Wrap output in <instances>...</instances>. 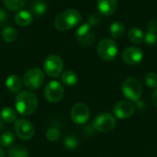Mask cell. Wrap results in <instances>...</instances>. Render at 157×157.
I'll return each instance as SVG.
<instances>
[{
  "label": "cell",
  "instance_id": "6da1fadb",
  "mask_svg": "<svg viewBox=\"0 0 157 157\" xmlns=\"http://www.w3.org/2000/svg\"><path fill=\"white\" fill-rule=\"evenodd\" d=\"M15 107L17 111L23 116L33 114L38 107V98L34 93L23 90L17 93L15 99Z\"/></svg>",
  "mask_w": 157,
  "mask_h": 157
},
{
  "label": "cell",
  "instance_id": "7a4b0ae2",
  "mask_svg": "<svg viewBox=\"0 0 157 157\" xmlns=\"http://www.w3.org/2000/svg\"><path fill=\"white\" fill-rule=\"evenodd\" d=\"M81 20V14L75 8H69L56 16L54 25L58 30L66 31L76 27Z\"/></svg>",
  "mask_w": 157,
  "mask_h": 157
},
{
  "label": "cell",
  "instance_id": "3957f363",
  "mask_svg": "<svg viewBox=\"0 0 157 157\" xmlns=\"http://www.w3.org/2000/svg\"><path fill=\"white\" fill-rule=\"evenodd\" d=\"M121 91L126 98L138 101L143 95V86L137 78L128 77L121 85Z\"/></svg>",
  "mask_w": 157,
  "mask_h": 157
},
{
  "label": "cell",
  "instance_id": "277c9868",
  "mask_svg": "<svg viewBox=\"0 0 157 157\" xmlns=\"http://www.w3.org/2000/svg\"><path fill=\"white\" fill-rule=\"evenodd\" d=\"M116 124V119L113 114L109 112H101L94 118L92 127L95 131L105 133L113 131Z\"/></svg>",
  "mask_w": 157,
  "mask_h": 157
},
{
  "label": "cell",
  "instance_id": "5b68a950",
  "mask_svg": "<svg viewBox=\"0 0 157 157\" xmlns=\"http://www.w3.org/2000/svg\"><path fill=\"white\" fill-rule=\"evenodd\" d=\"M98 54L103 61L110 62L114 60L118 54L117 43L109 38L101 40L98 45Z\"/></svg>",
  "mask_w": 157,
  "mask_h": 157
},
{
  "label": "cell",
  "instance_id": "8992f818",
  "mask_svg": "<svg viewBox=\"0 0 157 157\" xmlns=\"http://www.w3.org/2000/svg\"><path fill=\"white\" fill-rule=\"evenodd\" d=\"M44 80V74L40 68H31L23 75V84L30 90H35L41 87Z\"/></svg>",
  "mask_w": 157,
  "mask_h": 157
},
{
  "label": "cell",
  "instance_id": "52a82bcc",
  "mask_svg": "<svg viewBox=\"0 0 157 157\" xmlns=\"http://www.w3.org/2000/svg\"><path fill=\"white\" fill-rule=\"evenodd\" d=\"M43 68L47 75L52 78H56L63 72V60L58 55H54V54L49 55L43 63Z\"/></svg>",
  "mask_w": 157,
  "mask_h": 157
},
{
  "label": "cell",
  "instance_id": "ba28073f",
  "mask_svg": "<svg viewBox=\"0 0 157 157\" xmlns=\"http://www.w3.org/2000/svg\"><path fill=\"white\" fill-rule=\"evenodd\" d=\"M64 95L63 86L58 81H51L47 84L44 89L45 98L51 103L59 102Z\"/></svg>",
  "mask_w": 157,
  "mask_h": 157
},
{
  "label": "cell",
  "instance_id": "9c48e42d",
  "mask_svg": "<svg viewBox=\"0 0 157 157\" xmlns=\"http://www.w3.org/2000/svg\"><path fill=\"white\" fill-rule=\"evenodd\" d=\"M15 132L19 139L28 141L34 136L35 128L29 121L26 119H19L15 122Z\"/></svg>",
  "mask_w": 157,
  "mask_h": 157
},
{
  "label": "cell",
  "instance_id": "30bf717a",
  "mask_svg": "<svg viewBox=\"0 0 157 157\" xmlns=\"http://www.w3.org/2000/svg\"><path fill=\"white\" fill-rule=\"evenodd\" d=\"M71 119L72 121L79 125L85 124L89 121L90 109L85 103H76L71 109Z\"/></svg>",
  "mask_w": 157,
  "mask_h": 157
},
{
  "label": "cell",
  "instance_id": "8fae6325",
  "mask_svg": "<svg viewBox=\"0 0 157 157\" xmlns=\"http://www.w3.org/2000/svg\"><path fill=\"white\" fill-rule=\"evenodd\" d=\"M77 41L83 46H90L95 41V33L90 24L81 25L75 32Z\"/></svg>",
  "mask_w": 157,
  "mask_h": 157
},
{
  "label": "cell",
  "instance_id": "7c38bea8",
  "mask_svg": "<svg viewBox=\"0 0 157 157\" xmlns=\"http://www.w3.org/2000/svg\"><path fill=\"white\" fill-rule=\"evenodd\" d=\"M123 62L128 65H137L144 59V52L139 47L126 48L121 54Z\"/></svg>",
  "mask_w": 157,
  "mask_h": 157
},
{
  "label": "cell",
  "instance_id": "4fadbf2b",
  "mask_svg": "<svg viewBox=\"0 0 157 157\" xmlns=\"http://www.w3.org/2000/svg\"><path fill=\"white\" fill-rule=\"evenodd\" d=\"M134 111H135L134 105L128 100L120 101L113 108L114 116L121 120H125L130 118L134 113Z\"/></svg>",
  "mask_w": 157,
  "mask_h": 157
},
{
  "label": "cell",
  "instance_id": "5bb4252c",
  "mask_svg": "<svg viewBox=\"0 0 157 157\" xmlns=\"http://www.w3.org/2000/svg\"><path fill=\"white\" fill-rule=\"evenodd\" d=\"M98 10L103 16L112 15L118 6V0H98Z\"/></svg>",
  "mask_w": 157,
  "mask_h": 157
},
{
  "label": "cell",
  "instance_id": "9a60e30c",
  "mask_svg": "<svg viewBox=\"0 0 157 157\" xmlns=\"http://www.w3.org/2000/svg\"><path fill=\"white\" fill-rule=\"evenodd\" d=\"M14 19L19 27H28L32 23L33 17L32 14L27 10H19L16 13Z\"/></svg>",
  "mask_w": 157,
  "mask_h": 157
},
{
  "label": "cell",
  "instance_id": "2e32d148",
  "mask_svg": "<svg viewBox=\"0 0 157 157\" xmlns=\"http://www.w3.org/2000/svg\"><path fill=\"white\" fill-rule=\"evenodd\" d=\"M6 86L10 92L17 93V92H20V90H21L22 81L17 75H11L6 79Z\"/></svg>",
  "mask_w": 157,
  "mask_h": 157
},
{
  "label": "cell",
  "instance_id": "e0dca14e",
  "mask_svg": "<svg viewBox=\"0 0 157 157\" xmlns=\"http://www.w3.org/2000/svg\"><path fill=\"white\" fill-rule=\"evenodd\" d=\"M128 38L132 43L141 44L144 40V34L140 28L132 27L128 32Z\"/></svg>",
  "mask_w": 157,
  "mask_h": 157
},
{
  "label": "cell",
  "instance_id": "ac0fdd59",
  "mask_svg": "<svg viewBox=\"0 0 157 157\" xmlns=\"http://www.w3.org/2000/svg\"><path fill=\"white\" fill-rule=\"evenodd\" d=\"M62 82L63 85L67 86H74L78 82V76L77 75L72 71V70H66L62 74Z\"/></svg>",
  "mask_w": 157,
  "mask_h": 157
},
{
  "label": "cell",
  "instance_id": "d6986e66",
  "mask_svg": "<svg viewBox=\"0 0 157 157\" xmlns=\"http://www.w3.org/2000/svg\"><path fill=\"white\" fill-rule=\"evenodd\" d=\"M110 36L114 39L121 38L125 33V25L121 21H115L109 27Z\"/></svg>",
  "mask_w": 157,
  "mask_h": 157
},
{
  "label": "cell",
  "instance_id": "ffe728a7",
  "mask_svg": "<svg viewBox=\"0 0 157 157\" xmlns=\"http://www.w3.org/2000/svg\"><path fill=\"white\" fill-rule=\"evenodd\" d=\"M30 10L36 16H43L47 11V5L42 0H33L30 3Z\"/></svg>",
  "mask_w": 157,
  "mask_h": 157
},
{
  "label": "cell",
  "instance_id": "44dd1931",
  "mask_svg": "<svg viewBox=\"0 0 157 157\" xmlns=\"http://www.w3.org/2000/svg\"><path fill=\"white\" fill-rule=\"evenodd\" d=\"M0 118L4 122L13 123L17 121V113L12 108L6 107L0 112Z\"/></svg>",
  "mask_w": 157,
  "mask_h": 157
},
{
  "label": "cell",
  "instance_id": "7402d4cb",
  "mask_svg": "<svg viewBox=\"0 0 157 157\" xmlns=\"http://www.w3.org/2000/svg\"><path fill=\"white\" fill-rule=\"evenodd\" d=\"M8 157H28L29 151L26 147L20 144H15L10 147L7 153Z\"/></svg>",
  "mask_w": 157,
  "mask_h": 157
},
{
  "label": "cell",
  "instance_id": "603a6c76",
  "mask_svg": "<svg viewBox=\"0 0 157 157\" xmlns=\"http://www.w3.org/2000/svg\"><path fill=\"white\" fill-rule=\"evenodd\" d=\"M2 38L6 42L11 43L15 41L17 38V31L11 26L6 27L2 30Z\"/></svg>",
  "mask_w": 157,
  "mask_h": 157
},
{
  "label": "cell",
  "instance_id": "cb8c5ba5",
  "mask_svg": "<svg viewBox=\"0 0 157 157\" xmlns=\"http://www.w3.org/2000/svg\"><path fill=\"white\" fill-rule=\"evenodd\" d=\"M16 141L15 134L12 132H5L1 136H0V145L2 147H9L14 144Z\"/></svg>",
  "mask_w": 157,
  "mask_h": 157
},
{
  "label": "cell",
  "instance_id": "d4e9b609",
  "mask_svg": "<svg viewBox=\"0 0 157 157\" xmlns=\"http://www.w3.org/2000/svg\"><path fill=\"white\" fill-rule=\"evenodd\" d=\"M5 6L11 11L20 10L26 4V0H3Z\"/></svg>",
  "mask_w": 157,
  "mask_h": 157
},
{
  "label": "cell",
  "instance_id": "484cf974",
  "mask_svg": "<svg viewBox=\"0 0 157 157\" xmlns=\"http://www.w3.org/2000/svg\"><path fill=\"white\" fill-rule=\"evenodd\" d=\"M145 84L148 87L152 89H157V75L154 72H149L144 77Z\"/></svg>",
  "mask_w": 157,
  "mask_h": 157
},
{
  "label": "cell",
  "instance_id": "4316f807",
  "mask_svg": "<svg viewBox=\"0 0 157 157\" xmlns=\"http://www.w3.org/2000/svg\"><path fill=\"white\" fill-rule=\"evenodd\" d=\"M60 130L56 127H51L47 130L45 136L47 138L48 141L50 142H56L59 138H60Z\"/></svg>",
  "mask_w": 157,
  "mask_h": 157
},
{
  "label": "cell",
  "instance_id": "83f0119b",
  "mask_svg": "<svg viewBox=\"0 0 157 157\" xmlns=\"http://www.w3.org/2000/svg\"><path fill=\"white\" fill-rule=\"evenodd\" d=\"M63 145L68 150H75L78 146V139L74 135H68L63 141Z\"/></svg>",
  "mask_w": 157,
  "mask_h": 157
},
{
  "label": "cell",
  "instance_id": "f1b7e54d",
  "mask_svg": "<svg viewBox=\"0 0 157 157\" xmlns=\"http://www.w3.org/2000/svg\"><path fill=\"white\" fill-rule=\"evenodd\" d=\"M146 44L148 45H154L157 40V35L156 33H154V32H150V31H147L145 34H144V40Z\"/></svg>",
  "mask_w": 157,
  "mask_h": 157
},
{
  "label": "cell",
  "instance_id": "f546056e",
  "mask_svg": "<svg viewBox=\"0 0 157 157\" xmlns=\"http://www.w3.org/2000/svg\"><path fill=\"white\" fill-rule=\"evenodd\" d=\"M147 31L156 33L157 20H155V19H152V20H150V21L148 22V24H147Z\"/></svg>",
  "mask_w": 157,
  "mask_h": 157
},
{
  "label": "cell",
  "instance_id": "4dcf8cb0",
  "mask_svg": "<svg viewBox=\"0 0 157 157\" xmlns=\"http://www.w3.org/2000/svg\"><path fill=\"white\" fill-rule=\"evenodd\" d=\"M6 19H7V15H6V11L0 7V26L5 24Z\"/></svg>",
  "mask_w": 157,
  "mask_h": 157
},
{
  "label": "cell",
  "instance_id": "1f68e13d",
  "mask_svg": "<svg viewBox=\"0 0 157 157\" xmlns=\"http://www.w3.org/2000/svg\"><path fill=\"white\" fill-rule=\"evenodd\" d=\"M99 20H100V17H98V16L95 15V14H93V15H91V16L89 17V23H90L91 25H95V24H96L95 21H97V23H98Z\"/></svg>",
  "mask_w": 157,
  "mask_h": 157
},
{
  "label": "cell",
  "instance_id": "d6a6232c",
  "mask_svg": "<svg viewBox=\"0 0 157 157\" xmlns=\"http://www.w3.org/2000/svg\"><path fill=\"white\" fill-rule=\"evenodd\" d=\"M152 100H153V103H154V105L157 108V89L154 92V94H153V97H152Z\"/></svg>",
  "mask_w": 157,
  "mask_h": 157
},
{
  "label": "cell",
  "instance_id": "836d02e7",
  "mask_svg": "<svg viewBox=\"0 0 157 157\" xmlns=\"http://www.w3.org/2000/svg\"><path fill=\"white\" fill-rule=\"evenodd\" d=\"M0 157H5V152L1 147H0Z\"/></svg>",
  "mask_w": 157,
  "mask_h": 157
},
{
  "label": "cell",
  "instance_id": "e575fe53",
  "mask_svg": "<svg viewBox=\"0 0 157 157\" xmlns=\"http://www.w3.org/2000/svg\"><path fill=\"white\" fill-rule=\"evenodd\" d=\"M3 126H4V123H3V121H2L1 118H0V129H2Z\"/></svg>",
  "mask_w": 157,
  "mask_h": 157
}]
</instances>
